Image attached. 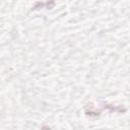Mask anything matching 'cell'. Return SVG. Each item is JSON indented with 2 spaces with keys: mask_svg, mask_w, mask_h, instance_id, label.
I'll return each instance as SVG.
<instances>
[{
  "mask_svg": "<svg viewBox=\"0 0 130 130\" xmlns=\"http://www.w3.org/2000/svg\"><path fill=\"white\" fill-rule=\"evenodd\" d=\"M54 6H55V1L54 0H49L46 3L41 2V1H38L35 4V6L31 8V10H37V9H40V8H43V7H46L47 9H52Z\"/></svg>",
  "mask_w": 130,
  "mask_h": 130,
  "instance_id": "cell-2",
  "label": "cell"
},
{
  "mask_svg": "<svg viewBox=\"0 0 130 130\" xmlns=\"http://www.w3.org/2000/svg\"><path fill=\"white\" fill-rule=\"evenodd\" d=\"M102 106L104 109H107L112 112H117V113H125L126 112V108L123 106H114V105H111L108 103H103Z\"/></svg>",
  "mask_w": 130,
  "mask_h": 130,
  "instance_id": "cell-1",
  "label": "cell"
}]
</instances>
